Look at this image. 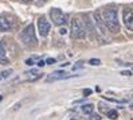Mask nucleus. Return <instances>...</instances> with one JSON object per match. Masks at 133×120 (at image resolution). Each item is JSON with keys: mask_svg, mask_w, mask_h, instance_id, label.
Instances as JSON below:
<instances>
[{"mask_svg": "<svg viewBox=\"0 0 133 120\" xmlns=\"http://www.w3.org/2000/svg\"><path fill=\"white\" fill-rule=\"evenodd\" d=\"M26 65L32 66V65H34V58H28V59H26Z\"/></svg>", "mask_w": 133, "mask_h": 120, "instance_id": "19", "label": "nucleus"}, {"mask_svg": "<svg viewBox=\"0 0 133 120\" xmlns=\"http://www.w3.org/2000/svg\"><path fill=\"white\" fill-rule=\"evenodd\" d=\"M66 31H67V30L63 27V28H61V30H59V34H61V35H65V34H66Z\"/></svg>", "mask_w": 133, "mask_h": 120, "instance_id": "22", "label": "nucleus"}, {"mask_svg": "<svg viewBox=\"0 0 133 120\" xmlns=\"http://www.w3.org/2000/svg\"><path fill=\"white\" fill-rule=\"evenodd\" d=\"M2 100H3V97H2V96H0V101H2Z\"/></svg>", "mask_w": 133, "mask_h": 120, "instance_id": "26", "label": "nucleus"}, {"mask_svg": "<svg viewBox=\"0 0 133 120\" xmlns=\"http://www.w3.org/2000/svg\"><path fill=\"white\" fill-rule=\"evenodd\" d=\"M50 16L54 22V25H57V26H62V25H65V23L67 22V16L62 12L59 8H52L50 11Z\"/></svg>", "mask_w": 133, "mask_h": 120, "instance_id": "4", "label": "nucleus"}, {"mask_svg": "<svg viewBox=\"0 0 133 120\" xmlns=\"http://www.w3.org/2000/svg\"><path fill=\"white\" fill-rule=\"evenodd\" d=\"M82 111L85 115H90L93 111H94V105L93 104H85V105L82 107Z\"/></svg>", "mask_w": 133, "mask_h": 120, "instance_id": "11", "label": "nucleus"}, {"mask_svg": "<svg viewBox=\"0 0 133 120\" xmlns=\"http://www.w3.org/2000/svg\"><path fill=\"white\" fill-rule=\"evenodd\" d=\"M11 28V23L8 19L0 16V31H8Z\"/></svg>", "mask_w": 133, "mask_h": 120, "instance_id": "10", "label": "nucleus"}, {"mask_svg": "<svg viewBox=\"0 0 133 120\" xmlns=\"http://www.w3.org/2000/svg\"><path fill=\"white\" fill-rule=\"evenodd\" d=\"M102 19H104V23L105 26L109 28V31L113 34L118 33L120 31V23H118V12L116 10H105L102 12Z\"/></svg>", "mask_w": 133, "mask_h": 120, "instance_id": "1", "label": "nucleus"}, {"mask_svg": "<svg viewBox=\"0 0 133 120\" xmlns=\"http://www.w3.org/2000/svg\"><path fill=\"white\" fill-rule=\"evenodd\" d=\"M38 28H39V34H41L42 37H47L49 33H50L51 25L44 16H42V18L38 19Z\"/></svg>", "mask_w": 133, "mask_h": 120, "instance_id": "5", "label": "nucleus"}, {"mask_svg": "<svg viewBox=\"0 0 133 120\" xmlns=\"http://www.w3.org/2000/svg\"><path fill=\"white\" fill-rule=\"evenodd\" d=\"M106 113H108V117H110L112 120H116L118 117V113H117V111H114V109H109Z\"/></svg>", "mask_w": 133, "mask_h": 120, "instance_id": "12", "label": "nucleus"}, {"mask_svg": "<svg viewBox=\"0 0 133 120\" xmlns=\"http://www.w3.org/2000/svg\"><path fill=\"white\" fill-rule=\"evenodd\" d=\"M63 78H67L66 73H65V71L58 70V71H54V73H51V74L47 76V81L49 82L50 81H58V80H63Z\"/></svg>", "mask_w": 133, "mask_h": 120, "instance_id": "8", "label": "nucleus"}, {"mask_svg": "<svg viewBox=\"0 0 133 120\" xmlns=\"http://www.w3.org/2000/svg\"><path fill=\"white\" fill-rule=\"evenodd\" d=\"M71 120H75V119H71Z\"/></svg>", "mask_w": 133, "mask_h": 120, "instance_id": "27", "label": "nucleus"}, {"mask_svg": "<svg viewBox=\"0 0 133 120\" xmlns=\"http://www.w3.org/2000/svg\"><path fill=\"white\" fill-rule=\"evenodd\" d=\"M98 105H99V111H101V112H104V113H106V112L109 111V108H108V105H105V104H104V103H99V104H98Z\"/></svg>", "mask_w": 133, "mask_h": 120, "instance_id": "13", "label": "nucleus"}, {"mask_svg": "<svg viewBox=\"0 0 133 120\" xmlns=\"http://www.w3.org/2000/svg\"><path fill=\"white\" fill-rule=\"evenodd\" d=\"M89 63H90V65H99L101 61H99V59H94V58H93V59H90V61H89Z\"/></svg>", "mask_w": 133, "mask_h": 120, "instance_id": "17", "label": "nucleus"}, {"mask_svg": "<svg viewBox=\"0 0 133 120\" xmlns=\"http://www.w3.org/2000/svg\"><path fill=\"white\" fill-rule=\"evenodd\" d=\"M23 2H26V3H28V2H32V0H23Z\"/></svg>", "mask_w": 133, "mask_h": 120, "instance_id": "25", "label": "nucleus"}, {"mask_svg": "<svg viewBox=\"0 0 133 120\" xmlns=\"http://www.w3.org/2000/svg\"><path fill=\"white\" fill-rule=\"evenodd\" d=\"M0 63H8V58H7V51H5V46L3 42H0Z\"/></svg>", "mask_w": 133, "mask_h": 120, "instance_id": "9", "label": "nucleus"}, {"mask_svg": "<svg viewBox=\"0 0 133 120\" xmlns=\"http://www.w3.org/2000/svg\"><path fill=\"white\" fill-rule=\"evenodd\" d=\"M26 74H32V76H35V74H39V71H38L36 69H32V70H30V71H27Z\"/></svg>", "mask_w": 133, "mask_h": 120, "instance_id": "20", "label": "nucleus"}, {"mask_svg": "<svg viewBox=\"0 0 133 120\" xmlns=\"http://www.w3.org/2000/svg\"><path fill=\"white\" fill-rule=\"evenodd\" d=\"M90 120H101V116L99 115H97V113H90Z\"/></svg>", "mask_w": 133, "mask_h": 120, "instance_id": "15", "label": "nucleus"}, {"mask_svg": "<svg viewBox=\"0 0 133 120\" xmlns=\"http://www.w3.org/2000/svg\"><path fill=\"white\" fill-rule=\"evenodd\" d=\"M38 65H39V66H44V65H46V63H44V61H42V59H41V61H39V62H38Z\"/></svg>", "mask_w": 133, "mask_h": 120, "instance_id": "24", "label": "nucleus"}, {"mask_svg": "<svg viewBox=\"0 0 133 120\" xmlns=\"http://www.w3.org/2000/svg\"><path fill=\"white\" fill-rule=\"evenodd\" d=\"M91 94V89H85L83 91V96L85 97H88V96H90Z\"/></svg>", "mask_w": 133, "mask_h": 120, "instance_id": "21", "label": "nucleus"}, {"mask_svg": "<svg viewBox=\"0 0 133 120\" xmlns=\"http://www.w3.org/2000/svg\"><path fill=\"white\" fill-rule=\"evenodd\" d=\"M22 41L27 46H35L36 45V37H35V30L32 25H28L22 33Z\"/></svg>", "mask_w": 133, "mask_h": 120, "instance_id": "3", "label": "nucleus"}, {"mask_svg": "<svg viewBox=\"0 0 133 120\" xmlns=\"http://www.w3.org/2000/svg\"><path fill=\"white\" fill-rule=\"evenodd\" d=\"M71 37L75 39H83L86 37V28L82 20H79L78 18H74L71 20Z\"/></svg>", "mask_w": 133, "mask_h": 120, "instance_id": "2", "label": "nucleus"}, {"mask_svg": "<svg viewBox=\"0 0 133 120\" xmlns=\"http://www.w3.org/2000/svg\"><path fill=\"white\" fill-rule=\"evenodd\" d=\"M132 15H133V12H132V8H128L127 11L124 12V22H125V26H127V28H128L129 31H132V30H133Z\"/></svg>", "mask_w": 133, "mask_h": 120, "instance_id": "7", "label": "nucleus"}, {"mask_svg": "<svg viewBox=\"0 0 133 120\" xmlns=\"http://www.w3.org/2000/svg\"><path fill=\"white\" fill-rule=\"evenodd\" d=\"M11 73H12L11 69H10V70H4V71H2V73H0V77H2V78H5V77H8Z\"/></svg>", "mask_w": 133, "mask_h": 120, "instance_id": "14", "label": "nucleus"}, {"mask_svg": "<svg viewBox=\"0 0 133 120\" xmlns=\"http://www.w3.org/2000/svg\"><path fill=\"white\" fill-rule=\"evenodd\" d=\"M44 63H46V65H54V63H55V59H54V58H49L47 61H44Z\"/></svg>", "mask_w": 133, "mask_h": 120, "instance_id": "18", "label": "nucleus"}, {"mask_svg": "<svg viewBox=\"0 0 133 120\" xmlns=\"http://www.w3.org/2000/svg\"><path fill=\"white\" fill-rule=\"evenodd\" d=\"M93 16H94V23L97 25V27L99 28V33L101 34H105L106 33V26H105V23H104V19H102V16H101V14L98 11H96L94 14H93Z\"/></svg>", "mask_w": 133, "mask_h": 120, "instance_id": "6", "label": "nucleus"}, {"mask_svg": "<svg viewBox=\"0 0 133 120\" xmlns=\"http://www.w3.org/2000/svg\"><path fill=\"white\" fill-rule=\"evenodd\" d=\"M121 74H122V76H130V74H132V71H129V70H128V71H122Z\"/></svg>", "mask_w": 133, "mask_h": 120, "instance_id": "23", "label": "nucleus"}, {"mask_svg": "<svg viewBox=\"0 0 133 120\" xmlns=\"http://www.w3.org/2000/svg\"><path fill=\"white\" fill-rule=\"evenodd\" d=\"M83 66V62H77V65L73 66V70H78V69H81Z\"/></svg>", "mask_w": 133, "mask_h": 120, "instance_id": "16", "label": "nucleus"}]
</instances>
